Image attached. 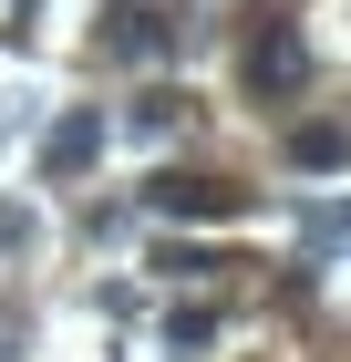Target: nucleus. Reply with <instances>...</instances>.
Returning <instances> with one entry per match:
<instances>
[{"mask_svg":"<svg viewBox=\"0 0 351 362\" xmlns=\"http://www.w3.org/2000/svg\"><path fill=\"white\" fill-rule=\"evenodd\" d=\"M299 83H310V42H299L290 21H269L258 42H248V93H269V104H290Z\"/></svg>","mask_w":351,"mask_h":362,"instance_id":"nucleus-1","label":"nucleus"},{"mask_svg":"<svg viewBox=\"0 0 351 362\" xmlns=\"http://www.w3.org/2000/svg\"><path fill=\"white\" fill-rule=\"evenodd\" d=\"M145 207H155V218H248V197L217 187V176H155Z\"/></svg>","mask_w":351,"mask_h":362,"instance_id":"nucleus-2","label":"nucleus"},{"mask_svg":"<svg viewBox=\"0 0 351 362\" xmlns=\"http://www.w3.org/2000/svg\"><path fill=\"white\" fill-rule=\"evenodd\" d=\"M93 156H104V114H62L42 135V176H83Z\"/></svg>","mask_w":351,"mask_h":362,"instance_id":"nucleus-3","label":"nucleus"},{"mask_svg":"<svg viewBox=\"0 0 351 362\" xmlns=\"http://www.w3.org/2000/svg\"><path fill=\"white\" fill-rule=\"evenodd\" d=\"M104 52H124V62L165 52V21H155V11H104Z\"/></svg>","mask_w":351,"mask_h":362,"instance_id":"nucleus-4","label":"nucleus"},{"mask_svg":"<svg viewBox=\"0 0 351 362\" xmlns=\"http://www.w3.org/2000/svg\"><path fill=\"white\" fill-rule=\"evenodd\" d=\"M290 166H351V124H299V135H290Z\"/></svg>","mask_w":351,"mask_h":362,"instance_id":"nucleus-5","label":"nucleus"},{"mask_svg":"<svg viewBox=\"0 0 351 362\" xmlns=\"http://www.w3.org/2000/svg\"><path fill=\"white\" fill-rule=\"evenodd\" d=\"M0 249H31V207H0Z\"/></svg>","mask_w":351,"mask_h":362,"instance_id":"nucleus-6","label":"nucleus"}]
</instances>
